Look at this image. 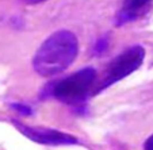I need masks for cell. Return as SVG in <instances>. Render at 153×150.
<instances>
[{
  "mask_svg": "<svg viewBox=\"0 0 153 150\" xmlns=\"http://www.w3.org/2000/svg\"><path fill=\"white\" fill-rule=\"evenodd\" d=\"M77 54V37L68 30H60L39 46L33 58V67L39 76L52 77L68 69Z\"/></svg>",
  "mask_w": 153,
  "mask_h": 150,
  "instance_id": "6da1fadb",
  "label": "cell"
},
{
  "mask_svg": "<svg viewBox=\"0 0 153 150\" xmlns=\"http://www.w3.org/2000/svg\"><path fill=\"white\" fill-rule=\"evenodd\" d=\"M96 78L94 68H83L76 73L57 81L52 85L50 95L71 106H77L85 100L87 95L92 89Z\"/></svg>",
  "mask_w": 153,
  "mask_h": 150,
  "instance_id": "7a4b0ae2",
  "label": "cell"
},
{
  "mask_svg": "<svg viewBox=\"0 0 153 150\" xmlns=\"http://www.w3.org/2000/svg\"><path fill=\"white\" fill-rule=\"evenodd\" d=\"M145 58V49L140 45H134V46L126 49L123 53L117 55L110 65L107 67L106 75H104L103 80H102L99 88L94 91V93H98L100 91L106 89L107 87H110L117 81L122 80V78L127 77L133 72H136L140 67L142 65Z\"/></svg>",
  "mask_w": 153,
  "mask_h": 150,
  "instance_id": "3957f363",
  "label": "cell"
},
{
  "mask_svg": "<svg viewBox=\"0 0 153 150\" xmlns=\"http://www.w3.org/2000/svg\"><path fill=\"white\" fill-rule=\"evenodd\" d=\"M12 124L16 127L20 133L33 142H37L39 145H48V146H65V145H76L79 143V139L76 137L71 135L68 133H64L54 129L48 127H35L27 126L20 123L18 120H12Z\"/></svg>",
  "mask_w": 153,
  "mask_h": 150,
  "instance_id": "277c9868",
  "label": "cell"
},
{
  "mask_svg": "<svg viewBox=\"0 0 153 150\" xmlns=\"http://www.w3.org/2000/svg\"><path fill=\"white\" fill-rule=\"evenodd\" d=\"M153 0H123L122 7L118 10L115 16L117 26H123L144 16L152 8Z\"/></svg>",
  "mask_w": 153,
  "mask_h": 150,
  "instance_id": "5b68a950",
  "label": "cell"
},
{
  "mask_svg": "<svg viewBox=\"0 0 153 150\" xmlns=\"http://www.w3.org/2000/svg\"><path fill=\"white\" fill-rule=\"evenodd\" d=\"M11 107L14 108V110H16L19 114H22V115H31V108H30V107H27L26 104L14 103Z\"/></svg>",
  "mask_w": 153,
  "mask_h": 150,
  "instance_id": "8992f818",
  "label": "cell"
},
{
  "mask_svg": "<svg viewBox=\"0 0 153 150\" xmlns=\"http://www.w3.org/2000/svg\"><path fill=\"white\" fill-rule=\"evenodd\" d=\"M106 47H107V41L103 38V39H100L98 44H96V47H95V49H96V53L104 52V49H106Z\"/></svg>",
  "mask_w": 153,
  "mask_h": 150,
  "instance_id": "52a82bcc",
  "label": "cell"
},
{
  "mask_svg": "<svg viewBox=\"0 0 153 150\" xmlns=\"http://www.w3.org/2000/svg\"><path fill=\"white\" fill-rule=\"evenodd\" d=\"M144 150H153V134L146 139L144 145Z\"/></svg>",
  "mask_w": 153,
  "mask_h": 150,
  "instance_id": "ba28073f",
  "label": "cell"
},
{
  "mask_svg": "<svg viewBox=\"0 0 153 150\" xmlns=\"http://www.w3.org/2000/svg\"><path fill=\"white\" fill-rule=\"evenodd\" d=\"M26 3L29 4H38V3H42V1H46V0H23Z\"/></svg>",
  "mask_w": 153,
  "mask_h": 150,
  "instance_id": "9c48e42d",
  "label": "cell"
}]
</instances>
